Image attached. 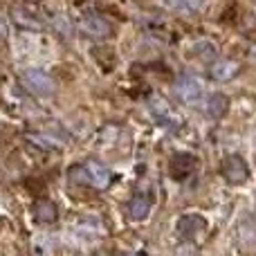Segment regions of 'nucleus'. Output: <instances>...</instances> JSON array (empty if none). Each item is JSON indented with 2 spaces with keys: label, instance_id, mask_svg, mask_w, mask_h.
Segmentation results:
<instances>
[{
  "label": "nucleus",
  "instance_id": "1",
  "mask_svg": "<svg viewBox=\"0 0 256 256\" xmlns=\"http://www.w3.org/2000/svg\"><path fill=\"white\" fill-rule=\"evenodd\" d=\"M22 84H25L27 90H32L38 97H52L56 92V81L50 74H45L43 70H25Z\"/></svg>",
  "mask_w": 256,
  "mask_h": 256
},
{
  "label": "nucleus",
  "instance_id": "2",
  "mask_svg": "<svg viewBox=\"0 0 256 256\" xmlns=\"http://www.w3.org/2000/svg\"><path fill=\"white\" fill-rule=\"evenodd\" d=\"M176 92L182 102L186 104H198L204 94V86L202 81L196 74H182L180 79L176 81Z\"/></svg>",
  "mask_w": 256,
  "mask_h": 256
},
{
  "label": "nucleus",
  "instance_id": "3",
  "mask_svg": "<svg viewBox=\"0 0 256 256\" xmlns=\"http://www.w3.org/2000/svg\"><path fill=\"white\" fill-rule=\"evenodd\" d=\"M222 178L230 184H243L250 178V166L240 155H227L222 160Z\"/></svg>",
  "mask_w": 256,
  "mask_h": 256
},
{
  "label": "nucleus",
  "instance_id": "4",
  "mask_svg": "<svg viewBox=\"0 0 256 256\" xmlns=\"http://www.w3.org/2000/svg\"><path fill=\"white\" fill-rule=\"evenodd\" d=\"M148 108H150L153 117L160 122V124H164V126H168V128H178V126H180V117H178V112L173 110V108L166 104V99H162L160 94L150 97Z\"/></svg>",
  "mask_w": 256,
  "mask_h": 256
},
{
  "label": "nucleus",
  "instance_id": "5",
  "mask_svg": "<svg viewBox=\"0 0 256 256\" xmlns=\"http://www.w3.org/2000/svg\"><path fill=\"white\" fill-rule=\"evenodd\" d=\"M84 176L88 178V182L94 186V189H108V184H110V180H112L110 168L104 166V164L97 162V160H90V162H86Z\"/></svg>",
  "mask_w": 256,
  "mask_h": 256
},
{
  "label": "nucleus",
  "instance_id": "6",
  "mask_svg": "<svg viewBox=\"0 0 256 256\" xmlns=\"http://www.w3.org/2000/svg\"><path fill=\"white\" fill-rule=\"evenodd\" d=\"M81 27H84L88 34L97 36V38H108V36L112 34L110 22H108L106 18H102L99 14H86V16L81 18Z\"/></svg>",
  "mask_w": 256,
  "mask_h": 256
},
{
  "label": "nucleus",
  "instance_id": "7",
  "mask_svg": "<svg viewBox=\"0 0 256 256\" xmlns=\"http://www.w3.org/2000/svg\"><path fill=\"white\" fill-rule=\"evenodd\" d=\"M204 225H207V222H204L202 216L189 214V216H182L180 220H178V234H180L184 240H194L196 236L204 230Z\"/></svg>",
  "mask_w": 256,
  "mask_h": 256
},
{
  "label": "nucleus",
  "instance_id": "8",
  "mask_svg": "<svg viewBox=\"0 0 256 256\" xmlns=\"http://www.w3.org/2000/svg\"><path fill=\"white\" fill-rule=\"evenodd\" d=\"M196 166V160L191 158L189 153H178L171 158V164H168V168H171V178H176V180H184L186 176H191V171H194Z\"/></svg>",
  "mask_w": 256,
  "mask_h": 256
},
{
  "label": "nucleus",
  "instance_id": "9",
  "mask_svg": "<svg viewBox=\"0 0 256 256\" xmlns=\"http://www.w3.org/2000/svg\"><path fill=\"white\" fill-rule=\"evenodd\" d=\"M227 110H230V97L222 92L212 94V97L207 99V104H204V115H207L209 120H222V117L227 115Z\"/></svg>",
  "mask_w": 256,
  "mask_h": 256
},
{
  "label": "nucleus",
  "instance_id": "10",
  "mask_svg": "<svg viewBox=\"0 0 256 256\" xmlns=\"http://www.w3.org/2000/svg\"><path fill=\"white\" fill-rule=\"evenodd\" d=\"M34 218L40 225H52V222H56V218H58L56 204L48 198H40L38 202L34 204Z\"/></svg>",
  "mask_w": 256,
  "mask_h": 256
},
{
  "label": "nucleus",
  "instance_id": "11",
  "mask_svg": "<svg viewBox=\"0 0 256 256\" xmlns=\"http://www.w3.org/2000/svg\"><path fill=\"white\" fill-rule=\"evenodd\" d=\"M150 198H146V196H135V198L128 202V216L132 218V220H146L150 214Z\"/></svg>",
  "mask_w": 256,
  "mask_h": 256
},
{
  "label": "nucleus",
  "instance_id": "12",
  "mask_svg": "<svg viewBox=\"0 0 256 256\" xmlns=\"http://www.w3.org/2000/svg\"><path fill=\"white\" fill-rule=\"evenodd\" d=\"M240 70V66L236 61H218L212 66V76L216 81H230L232 76H236Z\"/></svg>",
  "mask_w": 256,
  "mask_h": 256
},
{
  "label": "nucleus",
  "instance_id": "13",
  "mask_svg": "<svg viewBox=\"0 0 256 256\" xmlns=\"http://www.w3.org/2000/svg\"><path fill=\"white\" fill-rule=\"evenodd\" d=\"M166 4L184 14H198L202 9V0H166Z\"/></svg>",
  "mask_w": 256,
  "mask_h": 256
},
{
  "label": "nucleus",
  "instance_id": "14",
  "mask_svg": "<svg viewBox=\"0 0 256 256\" xmlns=\"http://www.w3.org/2000/svg\"><path fill=\"white\" fill-rule=\"evenodd\" d=\"M189 54H191V56H200L202 61H207V56L212 58L214 54H216V48H214L209 40H200V43H196L194 48L189 50Z\"/></svg>",
  "mask_w": 256,
  "mask_h": 256
},
{
  "label": "nucleus",
  "instance_id": "15",
  "mask_svg": "<svg viewBox=\"0 0 256 256\" xmlns=\"http://www.w3.org/2000/svg\"><path fill=\"white\" fill-rule=\"evenodd\" d=\"M4 34H7V25H4V20L0 18V38H4Z\"/></svg>",
  "mask_w": 256,
  "mask_h": 256
},
{
  "label": "nucleus",
  "instance_id": "16",
  "mask_svg": "<svg viewBox=\"0 0 256 256\" xmlns=\"http://www.w3.org/2000/svg\"><path fill=\"white\" fill-rule=\"evenodd\" d=\"M120 256H132V254H120Z\"/></svg>",
  "mask_w": 256,
  "mask_h": 256
},
{
  "label": "nucleus",
  "instance_id": "17",
  "mask_svg": "<svg viewBox=\"0 0 256 256\" xmlns=\"http://www.w3.org/2000/svg\"><path fill=\"white\" fill-rule=\"evenodd\" d=\"M0 227H2V218H0Z\"/></svg>",
  "mask_w": 256,
  "mask_h": 256
}]
</instances>
